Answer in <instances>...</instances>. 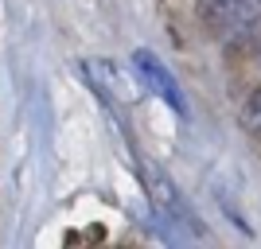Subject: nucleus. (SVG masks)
Listing matches in <instances>:
<instances>
[{
	"label": "nucleus",
	"mask_w": 261,
	"mask_h": 249,
	"mask_svg": "<svg viewBox=\"0 0 261 249\" xmlns=\"http://www.w3.org/2000/svg\"><path fill=\"white\" fill-rule=\"evenodd\" d=\"M141 179H144V191H148V199H152V206L160 210V214L187 222V210H184V199H179V191H175L172 179H168V175H164L152 160H144V156H141Z\"/></svg>",
	"instance_id": "7ed1b4c3"
},
{
	"label": "nucleus",
	"mask_w": 261,
	"mask_h": 249,
	"mask_svg": "<svg viewBox=\"0 0 261 249\" xmlns=\"http://www.w3.org/2000/svg\"><path fill=\"white\" fill-rule=\"evenodd\" d=\"M133 63H137V70H141L144 86L152 90V94L164 101V105H172L179 117H187V101H184V94H179V82L172 78V70H168V66H164L152 51H144V47L133 54Z\"/></svg>",
	"instance_id": "f03ea898"
},
{
	"label": "nucleus",
	"mask_w": 261,
	"mask_h": 249,
	"mask_svg": "<svg viewBox=\"0 0 261 249\" xmlns=\"http://www.w3.org/2000/svg\"><path fill=\"white\" fill-rule=\"evenodd\" d=\"M199 20L218 35H234L250 43L261 35V0H199Z\"/></svg>",
	"instance_id": "f257e3e1"
},
{
	"label": "nucleus",
	"mask_w": 261,
	"mask_h": 249,
	"mask_svg": "<svg viewBox=\"0 0 261 249\" xmlns=\"http://www.w3.org/2000/svg\"><path fill=\"white\" fill-rule=\"evenodd\" d=\"M242 121H246V129H250L253 136L261 141V90H253L250 101L242 105Z\"/></svg>",
	"instance_id": "20e7f679"
}]
</instances>
